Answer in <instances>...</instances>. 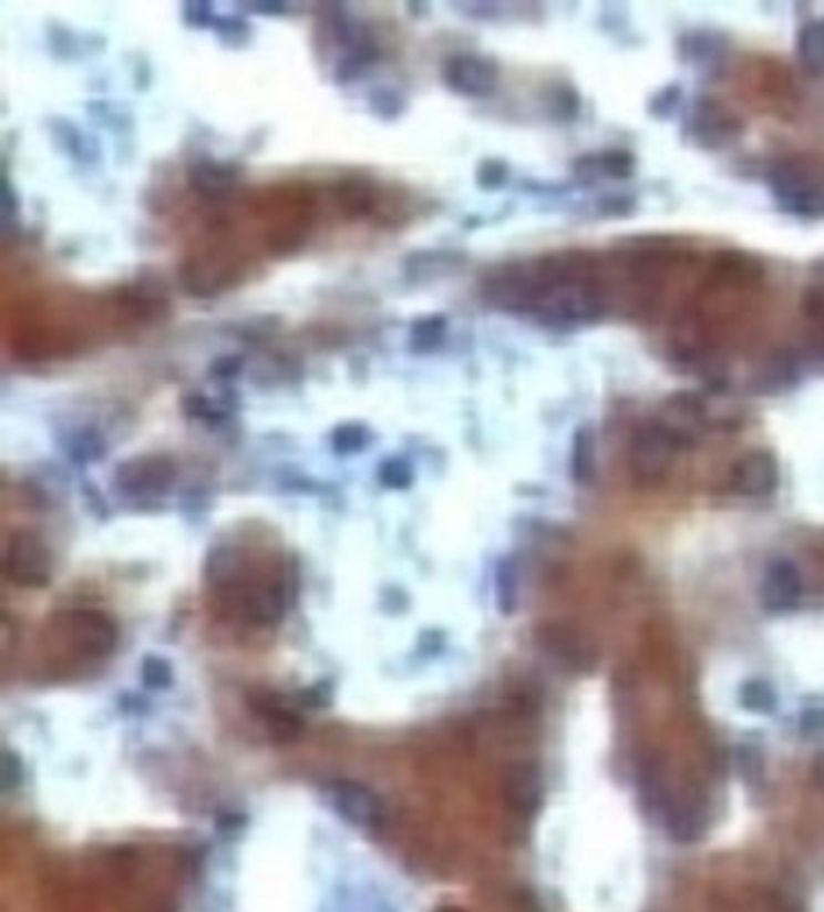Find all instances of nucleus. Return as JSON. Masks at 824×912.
I'll use <instances>...</instances> for the list:
<instances>
[{
    "label": "nucleus",
    "instance_id": "1",
    "mask_svg": "<svg viewBox=\"0 0 824 912\" xmlns=\"http://www.w3.org/2000/svg\"><path fill=\"white\" fill-rule=\"evenodd\" d=\"M779 206L795 218H824V172L807 157H783L769 170Z\"/></svg>",
    "mask_w": 824,
    "mask_h": 912
},
{
    "label": "nucleus",
    "instance_id": "2",
    "mask_svg": "<svg viewBox=\"0 0 824 912\" xmlns=\"http://www.w3.org/2000/svg\"><path fill=\"white\" fill-rule=\"evenodd\" d=\"M682 439L662 421L636 429L629 443V472L638 486H660L670 478Z\"/></svg>",
    "mask_w": 824,
    "mask_h": 912
},
{
    "label": "nucleus",
    "instance_id": "3",
    "mask_svg": "<svg viewBox=\"0 0 824 912\" xmlns=\"http://www.w3.org/2000/svg\"><path fill=\"white\" fill-rule=\"evenodd\" d=\"M325 797L346 823L365 832H378L384 826V801L375 789L356 779H334L325 787Z\"/></svg>",
    "mask_w": 824,
    "mask_h": 912
},
{
    "label": "nucleus",
    "instance_id": "4",
    "mask_svg": "<svg viewBox=\"0 0 824 912\" xmlns=\"http://www.w3.org/2000/svg\"><path fill=\"white\" fill-rule=\"evenodd\" d=\"M59 625L65 634V642H71L80 656L100 660L116 649L119 629L114 619L102 611L78 607V611L63 613Z\"/></svg>",
    "mask_w": 824,
    "mask_h": 912
},
{
    "label": "nucleus",
    "instance_id": "5",
    "mask_svg": "<svg viewBox=\"0 0 824 912\" xmlns=\"http://www.w3.org/2000/svg\"><path fill=\"white\" fill-rule=\"evenodd\" d=\"M53 572L51 552L37 533H12L6 547V576L22 588H42Z\"/></svg>",
    "mask_w": 824,
    "mask_h": 912
},
{
    "label": "nucleus",
    "instance_id": "6",
    "mask_svg": "<svg viewBox=\"0 0 824 912\" xmlns=\"http://www.w3.org/2000/svg\"><path fill=\"white\" fill-rule=\"evenodd\" d=\"M172 480H175V462L165 455L133 458L114 474V484L131 499H153L165 494Z\"/></svg>",
    "mask_w": 824,
    "mask_h": 912
},
{
    "label": "nucleus",
    "instance_id": "7",
    "mask_svg": "<svg viewBox=\"0 0 824 912\" xmlns=\"http://www.w3.org/2000/svg\"><path fill=\"white\" fill-rule=\"evenodd\" d=\"M779 460L769 451H750L740 455L730 468V486L748 499H760L779 486Z\"/></svg>",
    "mask_w": 824,
    "mask_h": 912
},
{
    "label": "nucleus",
    "instance_id": "8",
    "mask_svg": "<svg viewBox=\"0 0 824 912\" xmlns=\"http://www.w3.org/2000/svg\"><path fill=\"white\" fill-rule=\"evenodd\" d=\"M689 131L707 148H723L742 134V122L721 102L707 98L691 110Z\"/></svg>",
    "mask_w": 824,
    "mask_h": 912
},
{
    "label": "nucleus",
    "instance_id": "9",
    "mask_svg": "<svg viewBox=\"0 0 824 912\" xmlns=\"http://www.w3.org/2000/svg\"><path fill=\"white\" fill-rule=\"evenodd\" d=\"M445 81L452 90L462 92V95L484 98L494 92L498 83V65L476 54H460L452 57L445 65Z\"/></svg>",
    "mask_w": 824,
    "mask_h": 912
},
{
    "label": "nucleus",
    "instance_id": "10",
    "mask_svg": "<svg viewBox=\"0 0 824 912\" xmlns=\"http://www.w3.org/2000/svg\"><path fill=\"white\" fill-rule=\"evenodd\" d=\"M803 576L789 560H776L766 566L760 586V601L769 613H789L801 603Z\"/></svg>",
    "mask_w": 824,
    "mask_h": 912
},
{
    "label": "nucleus",
    "instance_id": "11",
    "mask_svg": "<svg viewBox=\"0 0 824 912\" xmlns=\"http://www.w3.org/2000/svg\"><path fill=\"white\" fill-rule=\"evenodd\" d=\"M544 782L529 762H517L503 777V801L517 816H535L542 809Z\"/></svg>",
    "mask_w": 824,
    "mask_h": 912
},
{
    "label": "nucleus",
    "instance_id": "12",
    "mask_svg": "<svg viewBox=\"0 0 824 912\" xmlns=\"http://www.w3.org/2000/svg\"><path fill=\"white\" fill-rule=\"evenodd\" d=\"M665 828L674 842H694L707 830V811L697 799H677L665 809Z\"/></svg>",
    "mask_w": 824,
    "mask_h": 912
},
{
    "label": "nucleus",
    "instance_id": "13",
    "mask_svg": "<svg viewBox=\"0 0 824 912\" xmlns=\"http://www.w3.org/2000/svg\"><path fill=\"white\" fill-rule=\"evenodd\" d=\"M257 714H259V719L266 724V731H269L276 741H284V744L296 741V738L302 734V719L274 695H266L264 699H259Z\"/></svg>",
    "mask_w": 824,
    "mask_h": 912
},
{
    "label": "nucleus",
    "instance_id": "14",
    "mask_svg": "<svg viewBox=\"0 0 824 912\" xmlns=\"http://www.w3.org/2000/svg\"><path fill=\"white\" fill-rule=\"evenodd\" d=\"M795 57L807 75L817 78L824 73V20L803 24L795 39Z\"/></svg>",
    "mask_w": 824,
    "mask_h": 912
},
{
    "label": "nucleus",
    "instance_id": "15",
    "mask_svg": "<svg viewBox=\"0 0 824 912\" xmlns=\"http://www.w3.org/2000/svg\"><path fill=\"white\" fill-rule=\"evenodd\" d=\"M638 799L646 813H660L668 809V785H665V768L660 760H646L638 770Z\"/></svg>",
    "mask_w": 824,
    "mask_h": 912
},
{
    "label": "nucleus",
    "instance_id": "16",
    "mask_svg": "<svg viewBox=\"0 0 824 912\" xmlns=\"http://www.w3.org/2000/svg\"><path fill=\"white\" fill-rule=\"evenodd\" d=\"M595 445L597 443H595L593 427L588 424L578 427L574 433V441H570V478H574V482L580 486L590 484L595 478V455H597Z\"/></svg>",
    "mask_w": 824,
    "mask_h": 912
},
{
    "label": "nucleus",
    "instance_id": "17",
    "mask_svg": "<svg viewBox=\"0 0 824 912\" xmlns=\"http://www.w3.org/2000/svg\"><path fill=\"white\" fill-rule=\"evenodd\" d=\"M576 167H588L580 175H593V177H627L634 170V155L627 151H605L597 155H583V161H578Z\"/></svg>",
    "mask_w": 824,
    "mask_h": 912
},
{
    "label": "nucleus",
    "instance_id": "18",
    "mask_svg": "<svg viewBox=\"0 0 824 912\" xmlns=\"http://www.w3.org/2000/svg\"><path fill=\"white\" fill-rule=\"evenodd\" d=\"M740 705L756 714H769L776 707V693L766 680H744L740 685Z\"/></svg>",
    "mask_w": 824,
    "mask_h": 912
},
{
    "label": "nucleus",
    "instance_id": "19",
    "mask_svg": "<svg viewBox=\"0 0 824 912\" xmlns=\"http://www.w3.org/2000/svg\"><path fill=\"white\" fill-rule=\"evenodd\" d=\"M192 182L196 184V189L202 194H223L225 189H230V184L235 182L233 172L223 165L213 163H202L192 172Z\"/></svg>",
    "mask_w": 824,
    "mask_h": 912
},
{
    "label": "nucleus",
    "instance_id": "20",
    "mask_svg": "<svg viewBox=\"0 0 824 912\" xmlns=\"http://www.w3.org/2000/svg\"><path fill=\"white\" fill-rule=\"evenodd\" d=\"M496 598L501 613L511 615L517 605V572L511 560H501L496 570Z\"/></svg>",
    "mask_w": 824,
    "mask_h": 912
},
{
    "label": "nucleus",
    "instance_id": "21",
    "mask_svg": "<svg viewBox=\"0 0 824 912\" xmlns=\"http://www.w3.org/2000/svg\"><path fill=\"white\" fill-rule=\"evenodd\" d=\"M141 678L148 687H167L175 680V668H172L169 660L165 656H145L141 666Z\"/></svg>",
    "mask_w": 824,
    "mask_h": 912
},
{
    "label": "nucleus",
    "instance_id": "22",
    "mask_svg": "<svg viewBox=\"0 0 824 912\" xmlns=\"http://www.w3.org/2000/svg\"><path fill=\"white\" fill-rule=\"evenodd\" d=\"M380 478L384 484H390L394 489H402L411 482V470L404 460H388L382 462V470H380Z\"/></svg>",
    "mask_w": 824,
    "mask_h": 912
},
{
    "label": "nucleus",
    "instance_id": "23",
    "mask_svg": "<svg viewBox=\"0 0 824 912\" xmlns=\"http://www.w3.org/2000/svg\"><path fill=\"white\" fill-rule=\"evenodd\" d=\"M334 443L339 451H358L365 443V433L358 427H343L337 431Z\"/></svg>",
    "mask_w": 824,
    "mask_h": 912
},
{
    "label": "nucleus",
    "instance_id": "24",
    "mask_svg": "<svg viewBox=\"0 0 824 912\" xmlns=\"http://www.w3.org/2000/svg\"><path fill=\"white\" fill-rule=\"evenodd\" d=\"M801 729L803 731H807V734H817V731H824V709H807V711H803V717H801Z\"/></svg>",
    "mask_w": 824,
    "mask_h": 912
},
{
    "label": "nucleus",
    "instance_id": "25",
    "mask_svg": "<svg viewBox=\"0 0 824 912\" xmlns=\"http://www.w3.org/2000/svg\"><path fill=\"white\" fill-rule=\"evenodd\" d=\"M810 777H813L815 787L824 791V752H820V756L815 758V762H813V770H810Z\"/></svg>",
    "mask_w": 824,
    "mask_h": 912
}]
</instances>
